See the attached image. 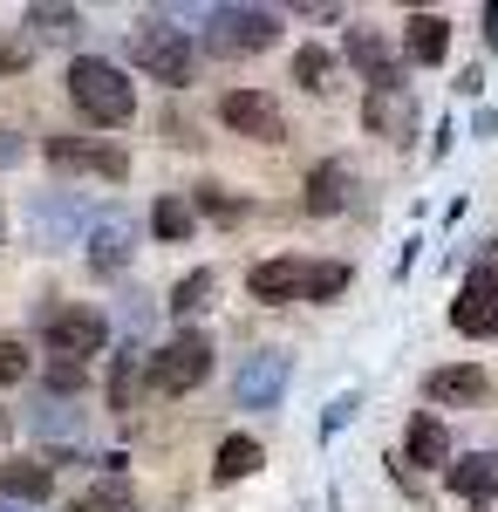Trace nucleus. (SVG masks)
I'll list each match as a JSON object with an SVG mask.
<instances>
[{
	"label": "nucleus",
	"instance_id": "nucleus-1",
	"mask_svg": "<svg viewBox=\"0 0 498 512\" xmlns=\"http://www.w3.org/2000/svg\"><path fill=\"white\" fill-rule=\"evenodd\" d=\"M355 267L348 260H301V253H273V260H253L246 267V294L260 308H280V301H335L348 294Z\"/></svg>",
	"mask_w": 498,
	"mask_h": 512
},
{
	"label": "nucleus",
	"instance_id": "nucleus-2",
	"mask_svg": "<svg viewBox=\"0 0 498 512\" xmlns=\"http://www.w3.org/2000/svg\"><path fill=\"white\" fill-rule=\"evenodd\" d=\"M69 103L82 110V123H96L103 137L137 117V82L116 69L110 55H76L69 62Z\"/></svg>",
	"mask_w": 498,
	"mask_h": 512
},
{
	"label": "nucleus",
	"instance_id": "nucleus-3",
	"mask_svg": "<svg viewBox=\"0 0 498 512\" xmlns=\"http://www.w3.org/2000/svg\"><path fill=\"white\" fill-rule=\"evenodd\" d=\"M130 62L151 82H164V89H192L198 82V41H192V28H178L171 14L151 7V14L130 28Z\"/></svg>",
	"mask_w": 498,
	"mask_h": 512
},
{
	"label": "nucleus",
	"instance_id": "nucleus-4",
	"mask_svg": "<svg viewBox=\"0 0 498 512\" xmlns=\"http://www.w3.org/2000/svg\"><path fill=\"white\" fill-rule=\"evenodd\" d=\"M41 349L48 362H89L110 349V315L89 301H48L41 308Z\"/></svg>",
	"mask_w": 498,
	"mask_h": 512
},
{
	"label": "nucleus",
	"instance_id": "nucleus-5",
	"mask_svg": "<svg viewBox=\"0 0 498 512\" xmlns=\"http://www.w3.org/2000/svg\"><path fill=\"white\" fill-rule=\"evenodd\" d=\"M212 335L205 328H178V335H164V349H151V362H144V383H151L157 396H192L205 376H212Z\"/></svg>",
	"mask_w": 498,
	"mask_h": 512
},
{
	"label": "nucleus",
	"instance_id": "nucleus-6",
	"mask_svg": "<svg viewBox=\"0 0 498 512\" xmlns=\"http://www.w3.org/2000/svg\"><path fill=\"white\" fill-rule=\"evenodd\" d=\"M280 41V7H246V0H219L205 7V48L212 55H260Z\"/></svg>",
	"mask_w": 498,
	"mask_h": 512
},
{
	"label": "nucleus",
	"instance_id": "nucleus-7",
	"mask_svg": "<svg viewBox=\"0 0 498 512\" xmlns=\"http://www.w3.org/2000/svg\"><path fill=\"white\" fill-rule=\"evenodd\" d=\"M41 158L55 164V171H69V178H103V185H123L130 178V151L116 137H69V130H55L41 144Z\"/></svg>",
	"mask_w": 498,
	"mask_h": 512
},
{
	"label": "nucleus",
	"instance_id": "nucleus-8",
	"mask_svg": "<svg viewBox=\"0 0 498 512\" xmlns=\"http://www.w3.org/2000/svg\"><path fill=\"white\" fill-rule=\"evenodd\" d=\"M451 328H458V335H471V342L498 335V239H485L478 267L464 274L458 301H451Z\"/></svg>",
	"mask_w": 498,
	"mask_h": 512
},
{
	"label": "nucleus",
	"instance_id": "nucleus-9",
	"mask_svg": "<svg viewBox=\"0 0 498 512\" xmlns=\"http://www.w3.org/2000/svg\"><path fill=\"white\" fill-rule=\"evenodd\" d=\"M89 226H96V212L76 192H35L28 198V239H35L41 253H62V246L89 239Z\"/></svg>",
	"mask_w": 498,
	"mask_h": 512
},
{
	"label": "nucleus",
	"instance_id": "nucleus-10",
	"mask_svg": "<svg viewBox=\"0 0 498 512\" xmlns=\"http://www.w3.org/2000/svg\"><path fill=\"white\" fill-rule=\"evenodd\" d=\"M287 383H294V355L287 349H253L239 362V376H232V396H239V410L267 417V410H280Z\"/></svg>",
	"mask_w": 498,
	"mask_h": 512
},
{
	"label": "nucleus",
	"instance_id": "nucleus-11",
	"mask_svg": "<svg viewBox=\"0 0 498 512\" xmlns=\"http://www.w3.org/2000/svg\"><path fill=\"white\" fill-rule=\"evenodd\" d=\"M219 123L232 137H246V144H287V117H280V103L267 89H226L219 96Z\"/></svg>",
	"mask_w": 498,
	"mask_h": 512
},
{
	"label": "nucleus",
	"instance_id": "nucleus-12",
	"mask_svg": "<svg viewBox=\"0 0 498 512\" xmlns=\"http://www.w3.org/2000/svg\"><path fill=\"white\" fill-rule=\"evenodd\" d=\"M130 253H137V219L123 212V205H110V212H96V226H89V274L96 280H110L130 267Z\"/></svg>",
	"mask_w": 498,
	"mask_h": 512
},
{
	"label": "nucleus",
	"instance_id": "nucleus-13",
	"mask_svg": "<svg viewBox=\"0 0 498 512\" xmlns=\"http://www.w3.org/2000/svg\"><path fill=\"white\" fill-rule=\"evenodd\" d=\"M28 431L41 437V444H55V472L69 465V451H76V437H82V410H76V396H41L35 410H28Z\"/></svg>",
	"mask_w": 498,
	"mask_h": 512
},
{
	"label": "nucleus",
	"instance_id": "nucleus-14",
	"mask_svg": "<svg viewBox=\"0 0 498 512\" xmlns=\"http://www.w3.org/2000/svg\"><path fill=\"white\" fill-rule=\"evenodd\" d=\"M342 55L362 69V76H369V89H403V55H396L376 28H348Z\"/></svg>",
	"mask_w": 498,
	"mask_h": 512
},
{
	"label": "nucleus",
	"instance_id": "nucleus-15",
	"mask_svg": "<svg viewBox=\"0 0 498 512\" xmlns=\"http://www.w3.org/2000/svg\"><path fill=\"white\" fill-rule=\"evenodd\" d=\"M423 396L444 403V410H464V403H485V396H492V376H485L478 362H444V369L423 376Z\"/></svg>",
	"mask_w": 498,
	"mask_h": 512
},
{
	"label": "nucleus",
	"instance_id": "nucleus-16",
	"mask_svg": "<svg viewBox=\"0 0 498 512\" xmlns=\"http://www.w3.org/2000/svg\"><path fill=\"white\" fill-rule=\"evenodd\" d=\"M348 205H355V171H348V158H321L307 171V212L314 219H335Z\"/></svg>",
	"mask_w": 498,
	"mask_h": 512
},
{
	"label": "nucleus",
	"instance_id": "nucleus-17",
	"mask_svg": "<svg viewBox=\"0 0 498 512\" xmlns=\"http://www.w3.org/2000/svg\"><path fill=\"white\" fill-rule=\"evenodd\" d=\"M444 485H451L458 499H471V506L498 499V451H464V458H451V465H444Z\"/></svg>",
	"mask_w": 498,
	"mask_h": 512
},
{
	"label": "nucleus",
	"instance_id": "nucleus-18",
	"mask_svg": "<svg viewBox=\"0 0 498 512\" xmlns=\"http://www.w3.org/2000/svg\"><path fill=\"white\" fill-rule=\"evenodd\" d=\"M48 492H55V465H48V458H0V499L41 506Z\"/></svg>",
	"mask_w": 498,
	"mask_h": 512
},
{
	"label": "nucleus",
	"instance_id": "nucleus-19",
	"mask_svg": "<svg viewBox=\"0 0 498 512\" xmlns=\"http://www.w3.org/2000/svg\"><path fill=\"white\" fill-rule=\"evenodd\" d=\"M444 55H451V21H444V14H410V21H403V62L437 69Z\"/></svg>",
	"mask_w": 498,
	"mask_h": 512
},
{
	"label": "nucleus",
	"instance_id": "nucleus-20",
	"mask_svg": "<svg viewBox=\"0 0 498 512\" xmlns=\"http://www.w3.org/2000/svg\"><path fill=\"white\" fill-rule=\"evenodd\" d=\"M69 512H137V485L130 472H96L89 485L69 492Z\"/></svg>",
	"mask_w": 498,
	"mask_h": 512
},
{
	"label": "nucleus",
	"instance_id": "nucleus-21",
	"mask_svg": "<svg viewBox=\"0 0 498 512\" xmlns=\"http://www.w3.org/2000/svg\"><path fill=\"white\" fill-rule=\"evenodd\" d=\"M144 362H151V349H137V342H123V349L110 355V383H103L110 410H137V396L151 390V383H144Z\"/></svg>",
	"mask_w": 498,
	"mask_h": 512
},
{
	"label": "nucleus",
	"instance_id": "nucleus-22",
	"mask_svg": "<svg viewBox=\"0 0 498 512\" xmlns=\"http://www.w3.org/2000/svg\"><path fill=\"white\" fill-rule=\"evenodd\" d=\"M362 123H369L376 137H410V130H417V103H410V89H369Z\"/></svg>",
	"mask_w": 498,
	"mask_h": 512
},
{
	"label": "nucleus",
	"instance_id": "nucleus-23",
	"mask_svg": "<svg viewBox=\"0 0 498 512\" xmlns=\"http://www.w3.org/2000/svg\"><path fill=\"white\" fill-rule=\"evenodd\" d=\"M21 21L35 28V41H55V48H76L82 41V7H69V0H28Z\"/></svg>",
	"mask_w": 498,
	"mask_h": 512
},
{
	"label": "nucleus",
	"instance_id": "nucleus-24",
	"mask_svg": "<svg viewBox=\"0 0 498 512\" xmlns=\"http://www.w3.org/2000/svg\"><path fill=\"white\" fill-rule=\"evenodd\" d=\"M403 465H423V472L451 465V431H444L430 410H417V417H410V437H403Z\"/></svg>",
	"mask_w": 498,
	"mask_h": 512
},
{
	"label": "nucleus",
	"instance_id": "nucleus-25",
	"mask_svg": "<svg viewBox=\"0 0 498 512\" xmlns=\"http://www.w3.org/2000/svg\"><path fill=\"white\" fill-rule=\"evenodd\" d=\"M212 301H219V267H192V274H185L178 287H171V294H164V308L185 321V328H192V321L205 315Z\"/></svg>",
	"mask_w": 498,
	"mask_h": 512
},
{
	"label": "nucleus",
	"instance_id": "nucleus-26",
	"mask_svg": "<svg viewBox=\"0 0 498 512\" xmlns=\"http://www.w3.org/2000/svg\"><path fill=\"white\" fill-rule=\"evenodd\" d=\"M267 465V451H260V437H219V458H212V485H239V478H253Z\"/></svg>",
	"mask_w": 498,
	"mask_h": 512
},
{
	"label": "nucleus",
	"instance_id": "nucleus-27",
	"mask_svg": "<svg viewBox=\"0 0 498 512\" xmlns=\"http://www.w3.org/2000/svg\"><path fill=\"white\" fill-rule=\"evenodd\" d=\"M151 233L164 239V246H185V239L198 233V212H192V198H185V192H164V198L151 205Z\"/></svg>",
	"mask_w": 498,
	"mask_h": 512
},
{
	"label": "nucleus",
	"instance_id": "nucleus-28",
	"mask_svg": "<svg viewBox=\"0 0 498 512\" xmlns=\"http://www.w3.org/2000/svg\"><path fill=\"white\" fill-rule=\"evenodd\" d=\"M335 69H342V55H335V48H321V41L294 48V82H301L307 96H328V89H335Z\"/></svg>",
	"mask_w": 498,
	"mask_h": 512
},
{
	"label": "nucleus",
	"instance_id": "nucleus-29",
	"mask_svg": "<svg viewBox=\"0 0 498 512\" xmlns=\"http://www.w3.org/2000/svg\"><path fill=\"white\" fill-rule=\"evenodd\" d=\"M192 212H198V219H219V226H239L253 205H246V198H232V192H219V185H198V192H192Z\"/></svg>",
	"mask_w": 498,
	"mask_h": 512
},
{
	"label": "nucleus",
	"instance_id": "nucleus-30",
	"mask_svg": "<svg viewBox=\"0 0 498 512\" xmlns=\"http://www.w3.org/2000/svg\"><path fill=\"white\" fill-rule=\"evenodd\" d=\"M28 369H35L28 342H21V335H0V390H14V383H21Z\"/></svg>",
	"mask_w": 498,
	"mask_h": 512
},
{
	"label": "nucleus",
	"instance_id": "nucleus-31",
	"mask_svg": "<svg viewBox=\"0 0 498 512\" xmlns=\"http://www.w3.org/2000/svg\"><path fill=\"white\" fill-rule=\"evenodd\" d=\"M355 410H362V390H342V396H335V403L321 410V444H328V437H342L348 424H355Z\"/></svg>",
	"mask_w": 498,
	"mask_h": 512
},
{
	"label": "nucleus",
	"instance_id": "nucleus-32",
	"mask_svg": "<svg viewBox=\"0 0 498 512\" xmlns=\"http://www.w3.org/2000/svg\"><path fill=\"white\" fill-rule=\"evenodd\" d=\"M151 321V294H116V315H110V335L123 328V335H137Z\"/></svg>",
	"mask_w": 498,
	"mask_h": 512
},
{
	"label": "nucleus",
	"instance_id": "nucleus-33",
	"mask_svg": "<svg viewBox=\"0 0 498 512\" xmlns=\"http://www.w3.org/2000/svg\"><path fill=\"white\" fill-rule=\"evenodd\" d=\"M89 383V369L82 362H48V396H76Z\"/></svg>",
	"mask_w": 498,
	"mask_h": 512
},
{
	"label": "nucleus",
	"instance_id": "nucleus-34",
	"mask_svg": "<svg viewBox=\"0 0 498 512\" xmlns=\"http://www.w3.org/2000/svg\"><path fill=\"white\" fill-rule=\"evenodd\" d=\"M28 55H35L28 41H0V69H7V76H21V69H28Z\"/></svg>",
	"mask_w": 498,
	"mask_h": 512
},
{
	"label": "nucleus",
	"instance_id": "nucleus-35",
	"mask_svg": "<svg viewBox=\"0 0 498 512\" xmlns=\"http://www.w3.org/2000/svg\"><path fill=\"white\" fill-rule=\"evenodd\" d=\"M28 158V144H21V130H0V171H7V164H21Z\"/></svg>",
	"mask_w": 498,
	"mask_h": 512
},
{
	"label": "nucleus",
	"instance_id": "nucleus-36",
	"mask_svg": "<svg viewBox=\"0 0 498 512\" xmlns=\"http://www.w3.org/2000/svg\"><path fill=\"white\" fill-rule=\"evenodd\" d=\"M485 41H492V48H498V0H492V7H485Z\"/></svg>",
	"mask_w": 498,
	"mask_h": 512
},
{
	"label": "nucleus",
	"instance_id": "nucleus-37",
	"mask_svg": "<svg viewBox=\"0 0 498 512\" xmlns=\"http://www.w3.org/2000/svg\"><path fill=\"white\" fill-rule=\"evenodd\" d=\"M0 512H41V506H14V499H0Z\"/></svg>",
	"mask_w": 498,
	"mask_h": 512
},
{
	"label": "nucleus",
	"instance_id": "nucleus-38",
	"mask_svg": "<svg viewBox=\"0 0 498 512\" xmlns=\"http://www.w3.org/2000/svg\"><path fill=\"white\" fill-rule=\"evenodd\" d=\"M0 239H7V212H0Z\"/></svg>",
	"mask_w": 498,
	"mask_h": 512
},
{
	"label": "nucleus",
	"instance_id": "nucleus-39",
	"mask_svg": "<svg viewBox=\"0 0 498 512\" xmlns=\"http://www.w3.org/2000/svg\"><path fill=\"white\" fill-rule=\"evenodd\" d=\"M0 437H7V417H0Z\"/></svg>",
	"mask_w": 498,
	"mask_h": 512
}]
</instances>
